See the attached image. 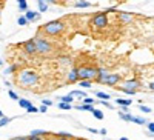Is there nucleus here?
Masks as SVG:
<instances>
[{
  "instance_id": "1",
  "label": "nucleus",
  "mask_w": 154,
  "mask_h": 140,
  "mask_svg": "<svg viewBox=\"0 0 154 140\" xmlns=\"http://www.w3.org/2000/svg\"><path fill=\"white\" fill-rule=\"evenodd\" d=\"M38 77H37V74L31 69H22L19 72V83L25 88H29V86H34L37 83Z\"/></svg>"
},
{
  "instance_id": "2",
  "label": "nucleus",
  "mask_w": 154,
  "mask_h": 140,
  "mask_svg": "<svg viewBox=\"0 0 154 140\" xmlns=\"http://www.w3.org/2000/svg\"><path fill=\"white\" fill-rule=\"evenodd\" d=\"M40 31H43L48 35H57L62 31H65V23H63L62 20H51V22L43 25V26L40 28Z\"/></svg>"
},
{
  "instance_id": "3",
  "label": "nucleus",
  "mask_w": 154,
  "mask_h": 140,
  "mask_svg": "<svg viewBox=\"0 0 154 140\" xmlns=\"http://www.w3.org/2000/svg\"><path fill=\"white\" fill-rule=\"evenodd\" d=\"M97 79V68L96 66H80L79 68V80L93 82Z\"/></svg>"
},
{
  "instance_id": "4",
  "label": "nucleus",
  "mask_w": 154,
  "mask_h": 140,
  "mask_svg": "<svg viewBox=\"0 0 154 140\" xmlns=\"http://www.w3.org/2000/svg\"><path fill=\"white\" fill-rule=\"evenodd\" d=\"M35 46H37V53L40 54H49L53 51V45H51L46 39H35Z\"/></svg>"
},
{
  "instance_id": "5",
  "label": "nucleus",
  "mask_w": 154,
  "mask_h": 140,
  "mask_svg": "<svg viewBox=\"0 0 154 140\" xmlns=\"http://www.w3.org/2000/svg\"><path fill=\"white\" fill-rule=\"evenodd\" d=\"M93 25L99 29L106 28L108 26V17H106L105 12H97V14H94L93 16Z\"/></svg>"
},
{
  "instance_id": "6",
  "label": "nucleus",
  "mask_w": 154,
  "mask_h": 140,
  "mask_svg": "<svg viewBox=\"0 0 154 140\" xmlns=\"http://www.w3.org/2000/svg\"><path fill=\"white\" fill-rule=\"evenodd\" d=\"M23 49H25V53H26V54H29V56L35 54V53H37L35 39H31V40H28V42H25V43H23Z\"/></svg>"
},
{
  "instance_id": "7",
  "label": "nucleus",
  "mask_w": 154,
  "mask_h": 140,
  "mask_svg": "<svg viewBox=\"0 0 154 140\" xmlns=\"http://www.w3.org/2000/svg\"><path fill=\"white\" fill-rule=\"evenodd\" d=\"M120 80H122V77H120L119 74H109L108 77L103 80V85H106V86H116Z\"/></svg>"
},
{
  "instance_id": "8",
  "label": "nucleus",
  "mask_w": 154,
  "mask_h": 140,
  "mask_svg": "<svg viewBox=\"0 0 154 140\" xmlns=\"http://www.w3.org/2000/svg\"><path fill=\"white\" fill-rule=\"evenodd\" d=\"M139 86H140V82H139V80H136V79H130V80H123V85H122L120 88H125V90H133V91H136Z\"/></svg>"
},
{
  "instance_id": "9",
  "label": "nucleus",
  "mask_w": 154,
  "mask_h": 140,
  "mask_svg": "<svg viewBox=\"0 0 154 140\" xmlns=\"http://www.w3.org/2000/svg\"><path fill=\"white\" fill-rule=\"evenodd\" d=\"M109 75V72H108V69L106 68H97V79H96V82H100V83H103V80Z\"/></svg>"
},
{
  "instance_id": "10",
  "label": "nucleus",
  "mask_w": 154,
  "mask_h": 140,
  "mask_svg": "<svg viewBox=\"0 0 154 140\" xmlns=\"http://www.w3.org/2000/svg\"><path fill=\"white\" fill-rule=\"evenodd\" d=\"M77 80H79V68L74 66V68H71V71L68 74V83H74Z\"/></svg>"
},
{
  "instance_id": "11",
  "label": "nucleus",
  "mask_w": 154,
  "mask_h": 140,
  "mask_svg": "<svg viewBox=\"0 0 154 140\" xmlns=\"http://www.w3.org/2000/svg\"><path fill=\"white\" fill-rule=\"evenodd\" d=\"M119 19L123 23H130L133 22V14H130V12H119Z\"/></svg>"
},
{
  "instance_id": "12",
  "label": "nucleus",
  "mask_w": 154,
  "mask_h": 140,
  "mask_svg": "<svg viewBox=\"0 0 154 140\" xmlns=\"http://www.w3.org/2000/svg\"><path fill=\"white\" fill-rule=\"evenodd\" d=\"M49 132L45 131V129H32L29 132V137H42V135H48Z\"/></svg>"
},
{
  "instance_id": "13",
  "label": "nucleus",
  "mask_w": 154,
  "mask_h": 140,
  "mask_svg": "<svg viewBox=\"0 0 154 140\" xmlns=\"http://www.w3.org/2000/svg\"><path fill=\"white\" fill-rule=\"evenodd\" d=\"M116 103L122 105L123 108H128V106L131 105V99H116Z\"/></svg>"
},
{
  "instance_id": "14",
  "label": "nucleus",
  "mask_w": 154,
  "mask_h": 140,
  "mask_svg": "<svg viewBox=\"0 0 154 140\" xmlns=\"http://www.w3.org/2000/svg\"><path fill=\"white\" fill-rule=\"evenodd\" d=\"M74 108H75V109H79V111H89V112H93V111L96 109L93 105H75Z\"/></svg>"
},
{
  "instance_id": "15",
  "label": "nucleus",
  "mask_w": 154,
  "mask_h": 140,
  "mask_svg": "<svg viewBox=\"0 0 154 140\" xmlns=\"http://www.w3.org/2000/svg\"><path fill=\"white\" fill-rule=\"evenodd\" d=\"M25 17H26V20H28V22H34V20L37 19V12H34V11L28 9V11H26V14H25Z\"/></svg>"
},
{
  "instance_id": "16",
  "label": "nucleus",
  "mask_w": 154,
  "mask_h": 140,
  "mask_svg": "<svg viewBox=\"0 0 154 140\" xmlns=\"http://www.w3.org/2000/svg\"><path fill=\"white\" fill-rule=\"evenodd\" d=\"M75 8H88V6H93L91 2H88V0H80V2H75L74 3Z\"/></svg>"
},
{
  "instance_id": "17",
  "label": "nucleus",
  "mask_w": 154,
  "mask_h": 140,
  "mask_svg": "<svg viewBox=\"0 0 154 140\" xmlns=\"http://www.w3.org/2000/svg\"><path fill=\"white\" fill-rule=\"evenodd\" d=\"M19 105L23 108V109H28L29 106H32V103L29 100H26V99H19Z\"/></svg>"
},
{
  "instance_id": "18",
  "label": "nucleus",
  "mask_w": 154,
  "mask_h": 140,
  "mask_svg": "<svg viewBox=\"0 0 154 140\" xmlns=\"http://www.w3.org/2000/svg\"><path fill=\"white\" fill-rule=\"evenodd\" d=\"M37 6H38V11H40V12H46V11H48V2L38 0V2H37Z\"/></svg>"
},
{
  "instance_id": "19",
  "label": "nucleus",
  "mask_w": 154,
  "mask_h": 140,
  "mask_svg": "<svg viewBox=\"0 0 154 140\" xmlns=\"http://www.w3.org/2000/svg\"><path fill=\"white\" fill-rule=\"evenodd\" d=\"M17 6L20 11H28V2L26 0H17Z\"/></svg>"
},
{
  "instance_id": "20",
  "label": "nucleus",
  "mask_w": 154,
  "mask_h": 140,
  "mask_svg": "<svg viewBox=\"0 0 154 140\" xmlns=\"http://www.w3.org/2000/svg\"><path fill=\"white\" fill-rule=\"evenodd\" d=\"M131 122L136 123V125H148L143 117H136V116H133V120H131Z\"/></svg>"
},
{
  "instance_id": "21",
  "label": "nucleus",
  "mask_w": 154,
  "mask_h": 140,
  "mask_svg": "<svg viewBox=\"0 0 154 140\" xmlns=\"http://www.w3.org/2000/svg\"><path fill=\"white\" fill-rule=\"evenodd\" d=\"M119 116H120V119L125 120V122H131V120H133V114H131V112H128V114L119 112Z\"/></svg>"
},
{
  "instance_id": "22",
  "label": "nucleus",
  "mask_w": 154,
  "mask_h": 140,
  "mask_svg": "<svg viewBox=\"0 0 154 140\" xmlns=\"http://www.w3.org/2000/svg\"><path fill=\"white\" fill-rule=\"evenodd\" d=\"M72 100H74V97H72L71 94H68V96H63V97L60 99V102H63V103H68V105H71V103H72Z\"/></svg>"
},
{
  "instance_id": "23",
  "label": "nucleus",
  "mask_w": 154,
  "mask_h": 140,
  "mask_svg": "<svg viewBox=\"0 0 154 140\" xmlns=\"http://www.w3.org/2000/svg\"><path fill=\"white\" fill-rule=\"evenodd\" d=\"M56 137H57V138H69V140L72 138V135H71L69 132H65V131H62V132H57V134H56Z\"/></svg>"
},
{
  "instance_id": "24",
  "label": "nucleus",
  "mask_w": 154,
  "mask_h": 140,
  "mask_svg": "<svg viewBox=\"0 0 154 140\" xmlns=\"http://www.w3.org/2000/svg\"><path fill=\"white\" fill-rule=\"evenodd\" d=\"M93 116H94L97 120H102V119H103V112H102L100 109H94V111H93Z\"/></svg>"
},
{
  "instance_id": "25",
  "label": "nucleus",
  "mask_w": 154,
  "mask_h": 140,
  "mask_svg": "<svg viewBox=\"0 0 154 140\" xmlns=\"http://www.w3.org/2000/svg\"><path fill=\"white\" fill-rule=\"evenodd\" d=\"M17 23H19V26H25V25L28 23V20H26V17H25V16H19Z\"/></svg>"
},
{
  "instance_id": "26",
  "label": "nucleus",
  "mask_w": 154,
  "mask_h": 140,
  "mask_svg": "<svg viewBox=\"0 0 154 140\" xmlns=\"http://www.w3.org/2000/svg\"><path fill=\"white\" fill-rule=\"evenodd\" d=\"M60 109H63V111H69L71 108H72V105H68V103H63V102H60V103L57 105Z\"/></svg>"
},
{
  "instance_id": "27",
  "label": "nucleus",
  "mask_w": 154,
  "mask_h": 140,
  "mask_svg": "<svg viewBox=\"0 0 154 140\" xmlns=\"http://www.w3.org/2000/svg\"><path fill=\"white\" fill-rule=\"evenodd\" d=\"M96 94H97V97H99V99L105 100V102H108V100H109V94H106V93H96Z\"/></svg>"
},
{
  "instance_id": "28",
  "label": "nucleus",
  "mask_w": 154,
  "mask_h": 140,
  "mask_svg": "<svg viewBox=\"0 0 154 140\" xmlns=\"http://www.w3.org/2000/svg\"><path fill=\"white\" fill-rule=\"evenodd\" d=\"M17 69V65H12V66H9L8 69H5L3 72H5V75H8V74H11V72H14Z\"/></svg>"
},
{
  "instance_id": "29",
  "label": "nucleus",
  "mask_w": 154,
  "mask_h": 140,
  "mask_svg": "<svg viewBox=\"0 0 154 140\" xmlns=\"http://www.w3.org/2000/svg\"><path fill=\"white\" fill-rule=\"evenodd\" d=\"M91 86H93V82H88V80L80 82V88H91Z\"/></svg>"
},
{
  "instance_id": "30",
  "label": "nucleus",
  "mask_w": 154,
  "mask_h": 140,
  "mask_svg": "<svg viewBox=\"0 0 154 140\" xmlns=\"http://www.w3.org/2000/svg\"><path fill=\"white\" fill-rule=\"evenodd\" d=\"M83 105H94V99H91V97H85V99H83Z\"/></svg>"
},
{
  "instance_id": "31",
  "label": "nucleus",
  "mask_w": 154,
  "mask_h": 140,
  "mask_svg": "<svg viewBox=\"0 0 154 140\" xmlns=\"http://www.w3.org/2000/svg\"><path fill=\"white\" fill-rule=\"evenodd\" d=\"M9 122H11V119H8V117H2V119H0V126H6Z\"/></svg>"
},
{
  "instance_id": "32",
  "label": "nucleus",
  "mask_w": 154,
  "mask_h": 140,
  "mask_svg": "<svg viewBox=\"0 0 154 140\" xmlns=\"http://www.w3.org/2000/svg\"><path fill=\"white\" fill-rule=\"evenodd\" d=\"M71 96H72V97H83V99H85V93H82V91H72Z\"/></svg>"
},
{
  "instance_id": "33",
  "label": "nucleus",
  "mask_w": 154,
  "mask_h": 140,
  "mask_svg": "<svg viewBox=\"0 0 154 140\" xmlns=\"http://www.w3.org/2000/svg\"><path fill=\"white\" fill-rule=\"evenodd\" d=\"M139 109L142 111V112H146V114L151 112V108H148V106H145V105H139Z\"/></svg>"
},
{
  "instance_id": "34",
  "label": "nucleus",
  "mask_w": 154,
  "mask_h": 140,
  "mask_svg": "<svg viewBox=\"0 0 154 140\" xmlns=\"http://www.w3.org/2000/svg\"><path fill=\"white\" fill-rule=\"evenodd\" d=\"M120 91L125 93V94H128V96H134V94H136V91H133V90H125V88H120Z\"/></svg>"
},
{
  "instance_id": "35",
  "label": "nucleus",
  "mask_w": 154,
  "mask_h": 140,
  "mask_svg": "<svg viewBox=\"0 0 154 140\" xmlns=\"http://www.w3.org/2000/svg\"><path fill=\"white\" fill-rule=\"evenodd\" d=\"M8 94H9V97H11L12 100H17V102H19V96H17L14 91H11V90H9V91H8Z\"/></svg>"
},
{
  "instance_id": "36",
  "label": "nucleus",
  "mask_w": 154,
  "mask_h": 140,
  "mask_svg": "<svg viewBox=\"0 0 154 140\" xmlns=\"http://www.w3.org/2000/svg\"><path fill=\"white\" fill-rule=\"evenodd\" d=\"M42 105H45V106L48 108V106H51V105H53V102H51V100H48V99H43V102H42Z\"/></svg>"
},
{
  "instance_id": "37",
  "label": "nucleus",
  "mask_w": 154,
  "mask_h": 140,
  "mask_svg": "<svg viewBox=\"0 0 154 140\" xmlns=\"http://www.w3.org/2000/svg\"><path fill=\"white\" fill-rule=\"evenodd\" d=\"M148 129H149V132L154 134V122H149V123H148Z\"/></svg>"
},
{
  "instance_id": "38",
  "label": "nucleus",
  "mask_w": 154,
  "mask_h": 140,
  "mask_svg": "<svg viewBox=\"0 0 154 140\" xmlns=\"http://www.w3.org/2000/svg\"><path fill=\"white\" fill-rule=\"evenodd\" d=\"M26 111H28V112H38V108H35V106H29Z\"/></svg>"
},
{
  "instance_id": "39",
  "label": "nucleus",
  "mask_w": 154,
  "mask_h": 140,
  "mask_svg": "<svg viewBox=\"0 0 154 140\" xmlns=\"http://www.w3.org/2000/svg\"><path fill=\"white\" fill-rule=\"evenodd\" d=\"M116 11V6H111V8H108V9H105L103 12H105V14H106V12H114Z\"/></svg>"
},
{
  "instance_id": "40",
  "label": "nucleus",
  "mask_w": 154,
  "mask_h": 140,
  "mask_svg": "<svg viewBox=\"0 0 154 140\" xmlns=\"http://www.w3.org/2000/svg\"><path fill=\"white\" fill-rule=\"evenodd\" d=\"M38 111H40V112H46V111H48V108H46L45 105H42L40 108H38Z\"/></svg>"
},
{
  "instance_id": "41",
  "label": "nucleus",
  "mask_w": 154,
  "mask_h": 140,
  "mask_svg": "<svg viewBox=\"0 0 154 140\" xmlns=\"http://www.w3.org/2000/svg\"><path fill=\"white\" fill-rule=\"evenodd\" d=\"M28 140H43V137H29L28 135Z\"/></svg>"
},
{
  "instance_id": "42",
  "label": "nucleus",
  "mask_w": 154,
  "mask_h": 140,
  "mask_svg": "<svg viewBox=\"0 0 154 140\" xmlns=\"http://www.w3.org/2000/svg\"><path fill=\"white\" fill-rule=\"evenodd\" d=\"M99 134H102V135H106V129H105V128H102V129L99 131Z\"/></svg>"
},
{
  "instance_id": "43",
  "label": "nucleus",
  "mask_w": 154,
  "mask_h": 140,
  "mask_svg": "<svg viewBox=\"0 0 154 140\" xmlns=\"http://www.w3.org/2000/svg\"><path fill=\"white\" fill-rule=\"evenodd\" d=\"M88 131H89V132H93V134H97V132H99V131L94 129V128H88Z\"/></svg>"
},
{
  "instance_id": "44",
  "label": "nucleus",
  "mask_w": 154,
  "mask_h": 140,
  "mask_svg": "<svg viewBox=\"0 0 154 140\" xmlns=\"http://www.w3.org/2000/svg\"><path fill=\"white\" fill-rule=\"evenodd\" d=\"M12 140H28V137H16V138H12Z\"/></svg>"
},
{
  "instance_id": "45",
  "label": "nucleus",
  "mask_w": 154,
  "mask_h": 140,
  "mask_svg": "<svg viewBox=\"0 0 154 140\" xmlns=\"http://www.w3.org/2000/svg\"><path fill=\"white\" fill-rule=\"evenodd\" d=\"M149 90H151V91H154V82H152V83H149Z\"/></svg>"
},
{
  "instance_id": "46",
  "label": "nucleus",
  "mask_w": 154,
  "mask_h": 140,
  "mask_svg": "<svg viewBox=\"0 0 154 140\" xmlns=\"http://www.w3.org/2000/svg\"><path fill=\"white\" fill-rule=\"evenodd\" d=\"M119 140H130V138H128V137H120Z\"/></svg>"
},
{
  "instance_id": "47",
  "label": "nucleus",
  "mask_w": 154,
  "mask_h": 140,
  "mask_svg": "<svg viewBox=\"0 0 154 140\" xmlns=\"http://www.w3.org/2000/svg\"><path fill=\"white\" fill-rule=\"evenodd\" d=\"M2 117H3V112H2V111H0V119H2Z\"/></svg>"
},
{
  "instance_id": "48",
  "label": "nucleus",
  "mask_w": 154,
  "mask_h": 140,
  "mask_svg": "<svg viewBox=\"0 0 154 140\" xmlns=\"http://www.w3.org/2000/svg\"><path fill=\"white\" fill-rule=\"evenodd\" d=\"M59 140H69V138H59Z\"/></svg>"
},
{
  "instance_id": "49",
  "label": "nucleus",
  "mask_w": 154,
  "mask_h": 140,
  "mask_svg": "<svg viewBox=\"0 0 154 140\" xmlns=\"http://www.w3.org/2000/svg\"><path fill=\"white\" fill-rule=\"evenodd\" d=\"M0 66H2V60H0Z\"/></svg>"
}]
</instances>
